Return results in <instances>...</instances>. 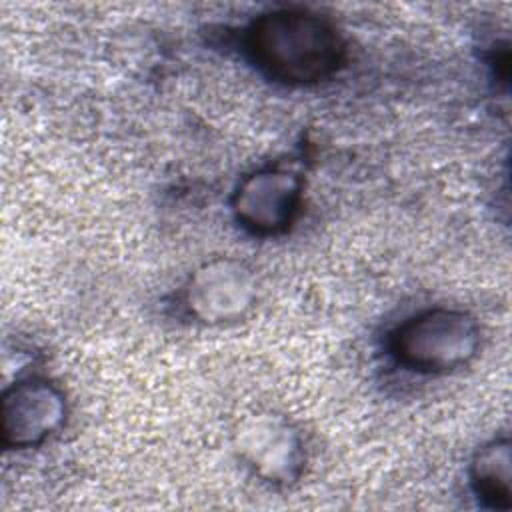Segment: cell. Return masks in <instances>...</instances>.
Masks as SVG:
<instances>
[{
	"label": "cell",
	"mask_w": 512,
	"mask_h": 512,
	"mask_svg": "<svg viewBox=\"0 0 512 512\" xmlns=\"http://www.w3.org/2000/svg\"><path fill=\"white\" fill-rule=\"evenodd\" d=\"M246 52L268 78L308 86L342 66L346 44L328 18L302 8H278L248 26Z\"/></svg>",
	"instance_id": "obj_1"
},
{
	"label": "cell",
	"mask_w": 512,
	"mask_h": 512,
	"mask_svg": "<svg viewBox=\"0 0 512 512\" xmlns=\"http://www.w3.org/2000/svg\"><path fill=\"white\" fill-rule=\"evenodd\" d=\"M390 350L410 370L426 374L450 372L478 354L480 326L464 310L428 308L410 316L392 332Z\"/></svg>",
	"instance_id": "obj_2"
},
{
	"label": "cell",
	"mask_w": 512,
	"mask_h": 512,
	"mask_svg": "<svg viewBox=\"0 0 512 512\" xmlns=\"http://www.w3.org/2000/svg\"><path fill=\"white\" fill-rule=\"evenodd\" d=\"M256 298V272L246 262L228 256L200 264L182 292L188 314L202 324L236 322L252 310Z\"/></svg>",
	"instance_id": "obj_3"
},
{
	"label": "cell",
	"mask_w": 512,
	"mask_h": 512,
	"mask_svg": "<svg viewBox=\"0 0 512 512\" xmlns=\"http://www.w3.org/2000/svg\"><path fill=\"white\" fill-rule=\"evenodd\" d=\"M238 458L268 484H290L304 468V444L290 420L278 414H252L234 432Z\"/></svg>",
	"instance_id": "obj_4"
},
{
	"label": "cell",
	"mask_w": 512,
	"mask_h": 512,
	"mask_svg": "<svg viewBox=\"0 0 512 512\" xmlns=\"http://www.w3.org/2000/svg\"><path fill=\"white\" fill-rule=\"evenodd\" d=\"M302 200V178L282 166H264L244 176L234 190L236 220L258 236H276L290 228Z\"/></svg>",
	"instance_id": "obj_5"
},
{
	"label": "cell",
	"mask_w": 512,
	"mask_h": 512,
	"mask_svg": "<svg viewBox=\"0 0 512 512\" xmlns=\"http://www.w3.org/2000/svg\"><path fill=\"white\" fill-rule=\"evenodd\" d=\"M66 398L58 386L44 378H26L2 394V442L8 448L42 444L62 428Z\"/></svg>",
	"instance_id": "obj_6"
},
{
	"label": "cell",
	"mask_w": 512,
	"mask_h": 512,
	"mask_svg": "<svg viewBox=\"0 0 512 512\" xmlns=\"http://www.w3.org/2000/svg\"><path fill=\"white\" fill-rule=\"evenodd\" d=\"M512 454L508 438H496L482 446L470 464V482L484 506L510 510Z\"/></svg>",
	"instance_id": "obj_7"
}]
</instances>
